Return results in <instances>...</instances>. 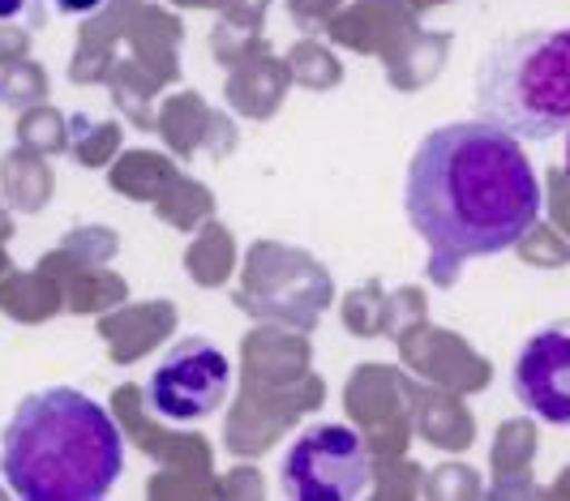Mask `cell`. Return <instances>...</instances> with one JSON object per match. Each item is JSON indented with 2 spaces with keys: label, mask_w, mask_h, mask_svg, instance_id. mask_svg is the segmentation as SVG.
<instances>
[{
  "label": "cell",
  "mask_w": 570,
  "mask_h": 501,
  "mask_svg": "<svg viewBox=\"0 0 570 501\" xmlns=\"http://www.w3.org/2000/svg\"><path fill=\"white\" fill-rule=\"evenodd\" d=\"M120 468V429L82 390H35L0 433V475L22 501H99Z\"/></svg>",
  "instance_id": "obj_2"
},
{
  "label": "cell",
  "mask_w": 570,
  "mask_h": 501,
  "mask_svg": "<svg viewBox=\"0 0 570 501\" xmlns=\"http://www.w3.org/2000/svg\"><path fill=\"white\" fill-rule=\"evenodd\" d=\"M60 13H69V18H82V13H90V9H99L104 0H52Z\"/></svg>",
  "instance_id": "obj_7"
},
{
  "label": "cell",
  "mask_w": 570,
  "mask_h": 501,
  "mask_svg": "<svg viewBox=\"0 0 570 501\" xmlns=\"http://www.w3.org/2000/svg\"><path fill=\"white\" fill-rule=\"evenodd\" d=\"M370 445L347 424H314L287 445L279 484L292 501H356L370 489Z\"/></svg>",
  "instance_id": "obj_4"
},
{
  "label": "cell",
  "mask_w": 570,
  "mask_h": 501,
  "mask_svg": "<svg viewBox=\"0 0 570 501\" xmlns=\"http://www.w3.org/2000/svg\"><path fill=\"white\" fill-rule=\"evenodd\" d=\"M232 364L210 338H180L168 347V356L155 364L146 382V407L159 420H202L219 412L228 399Z\"/></svg>",
  "instance_id": "obj_5"
},
{
  "label": "cell",
  "mask_w": 570,
  "mask_h": 501,
  "mask_svg": "<svg viewBox=\"0 0 570 501\" xmlns=\"http://www.w3.org/2000/svg\"><path fill=\"white\" fill-rule=\"evenodd\" d=\"M511 386L532 416L570 429V322H553L519 347Z\"/></svg>",
  "instance_id": "obj_6"
},
{
  "label": "cell",
  "mask_w": 570,
  "mask_h": 501,
  "mask_svg": "<svg viewBox=\"0 0 570 501\" xmlns=\"http://www.w3.org/2000/svg\"><path fill=\"white\" fill-rule=\"evenodd\" d=\"M476 108L523 141L570 129V27L528 30L489 48L476 73Z\"/></svg>",
  "instance_id": "obj_3"
},
{
  "label": "cell",
  "mask_w": 570,
  "mask_h": 501,
  "mask_svg": "<svg viewBox=\"0 0 570 501\" xmlns=\"http://www.w3.org/2000/svg\"><path fill=\"white\" fill-rule=\"evenodd\" d=\"M30 0H0V22H9V18H18L22 9H27Z\"/></svg>",
  "instance_id": "obj_8"
},
{
  "label": "cell",
  "mask_w": 570,
  "mask_h": 501,
  "mask_svg": "<svg viewBox=\"0 0 570 501\" xmlns=\"http://www.w3.org/2000/svg\"><path fill=\"white\" fill-rule=\"evenodd\" d=\"M403 210L429 245V275L451 283L463 262L514 249L541 219V185L514 134L493 120L433 129L403 180Z\"/></svg>",
  "instance_id": "obj_1"
},
{
  "label": "cell",
  "mask_w": 570,
  "mask_h": 501,
  "mask_svg": "<svg viewBox=\"0 0 570 501\" xmlns=\"http://www.w3.org/2000/svg\"><path fill=\"white\" fill-rule=\"evenodd\" d=\"M567 167H570V146H567Z\"/></svg>",
  "instance_id": "obj_9"
}]
</instances>
